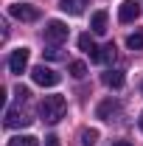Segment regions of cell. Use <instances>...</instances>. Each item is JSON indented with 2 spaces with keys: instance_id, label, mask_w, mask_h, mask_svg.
I'll use <instances>...</instances> for the list:
<instances>
[{
  "instance_id": "1",
  "label": "cell",
  "mask_w": 143,
  "mask_h": 146,
  "mask_svg": "<svg viewBox=\"0 0 143 146\" xmlns=\"http://www.w3.org/2000/svg\"><path fill=\"white\" fill-rule=\"evenodd\" d=\"M65 110H68V101L65 96H45L39 101V118L45 124H59L65 118Z\"/></svg>"
},
{
  "instance_id": "2",
  "label": "cell",
  "mask_w": 143,
  "mask_h": 146,
  "mask_svg": "<svg viewBox=\"0 0 143 146\" xmlns=\"http://www.w3.org/2000/svg\"><path fill=\"white\" fill-rule=\"evenodd\" d=\"M31 79H34L36 84H42V87H56L59 84V73L54 70V68H45V65H36L34 70H31Z\"/></svg>"
},
{
  "instance_id": "3",
  "label": "cell",
  "mask_w": 143,
  "mask_h": 146,
  "mask_svg": "<svg viewBox=\"0 0 143 146\" xmlns=\"http://www.w3.org/2000/svg\"><path fill=\"white\" fill-rule=\"evenodd\" d=\"M65 39H68V25H65L62 20H51V23L45 25V42L59 45V42H65Z\"/></svg>"
},
{
  "instance_id": "4",
  "label": "cell",
  "mask_w": 143,
  "mask_h": 146,
  "mask_svg": "<svg viewBox=\"0 0 143 146\" xmlns=\"http://www.w3.org/2000/svg\"><path fill=\"white\" fill-rule=\"evenodd\" d=\"M9 14L14 20H23V23H34V20L39 17V9L28 6V3H11V6H9Z\"/></svg>"
},
{
  "instance_id": "5",
  "label": "cell",
  "mask_w": 143,
  "mask_h": 146,
  "mask_svg": "<svg viewBox=\"0 0 143 146\" xmlns=\"http://www.w3.org/2000/svg\"><path fill=\"white\" fill-rule=\"evenodd\" d=\"M9 129H17V127H28L31 124V118L23 112V107H9L6 110V121H3Z\"/></svg>"
},
{
  "instance_id": "6",
  "label": "cell",
  "mask_w": 143,
  "mask_h": 146,
  "mask_svg": "<svg viewBox=\"0 0 143 146\" xmlns=\"http://www.w3.org/2000/svg\"><path fill=\"white\" fill-rule=\"evenodd\" d=\"M28 56H31L28 48H17V51H11V56H9V70H11V73H23L25 68H28Z\"/></svg>"
},
{
  "instance_id": "7",
  "label": "cell",
  "mask_w": 143,
  "mask_h": 146,
  "mask_svg": "<svg viewBox=\"0 0 143 146\" xmlns=\"http://www.w3.org/2000/svg\"><path fill=\"white\" fill-rule=\"evenodd\" d=\"M138 17H140L138 0H124V3L118 6V20H121V23H135Z\"/></svg>"
},
{
  "instance_id": "8",
  "label": "cell",
  "mask_w": 143,
  "mask_h": 146,
  "mask_svg": "<svg viewBox=\"0 0 143 146\" xmlns=\"http://www.w3.org/2000/svg\"><path fill=\"white\" fill-rule=\"evenodd\" d=\"M95 115H98L101 121H112V118H118V115H121V104H118L115 98H107V101H101V104H98Z\"/></svg>"
},
{
  "instance_id": "9",
  "label": "cell",
  "mask_w": 143,
  "mask_h": 146,
  "mask_svg": "<svg viewBox=\"0 0 143 146\" xmlns=\"http://www.w3.org/2000/svg\"><path fill=\"white\" fill-rule=\"evenodd\" d=\"M101 82L107 84V87H124V82H126V76L121 70H107V73H101Z\"/></svg>"
},
{
  "instance_id": "10",
  "label": "cell",
  "mask_w": 143,
  "mask_h": 146,
  "mask_svg": "<svg viewBox=\"0 0 143 146\" xmlns=\"http://www.w3.org/2000/svg\"><path fill=\"white\" fill-rule=\"evenodd\" d=\"M84 6H87V0H59V9L65 11V14H81L84 11Z\"/></svg>"
},
{
  "instance_id": "11",
  "label": "cell",
  "mask_w": 143,
  "mask_h": 146,
  "mask_svg": "<svg viewBox=\"0 0 143 146\" xmlns=\"http://www.w3.org/2000/svg\"><path fill=\"white\" fill-rule=\"evenodd\" d=\"M90 28L93 34H107V11H95L90 17Z\"/></svg>"
},
{
  "instance_id": "12",
  "label": "cell",
  "mask_w": 143,
  "mask_h": 146,
  "mask_svg": "<svg viewBox=\"0 0 143 146\" xmlns=\"http://www.w3.org/2000/svg\"><path fill=\"white\" fill-rule=\"evenodd\" d=\"M112 59H115V45H112V42L104 45V48H98L95 56H93V62H98V65H107V62H112Z\"/></svg>"
},
{
  "instance_id": "13",
  "label": "cell",
  "mask_w": 143,
  "mask_h": 146,
  "mask_svg": "<svg viewBox=\"0 0 143 146\" xmlns=\"http://www.w3.org/2000/svg\"><path fill=\"white\" fill-rule=\"evenodd\" d=\"M79 48H81L84 54H90V59H93V56H95V51H98V48H95V42H93V36H90V34H81V36H79Z\"/></svg>"
},
{
  "instance_id": "14",
  "label": "cell",
  "mask_w": 143,
  "mask_h": 146,
  "mask_svg": "<svg viewBox=\"0 0 143 146\" xmlns=\"http://www.w3.org/2000/svg\"><path fill=\"white\" fill-rule=\"evenodd\" d=\"M9 146H39V141H36L34 135H14L9 141Z\"/></svg>"
},
{
  "instance_id": "15",
  "label": "cell",
  "mask_w": 143,
  "mask_h": 146,
  "mask_svg": "<svg viewBox=\"0 0 143 146\" xmlns=\"http://www.w3.org/2000/svg\"><path fill=\"white\" fill-rule=\"evenodd\" d=\"M79 141H81V146H95V141H98V132H95V129H81Z\"/></svg>"
},
{
  "instance_id": "16",
  "label": "cell",
  "mask_w": 143,
  "mask_h": 146,
  "mask_svg": "<svg viewBox=\"0 0 143 146\" xmlns=\"http://www.w3.org/2000/svg\"><path fill=\"white\" fill-rule=\"evenodd\" d=\"M70 76L73 79H84L87 76V65L84 62H70Z\"/></svg>"
},
{
  "instance_id": "17",
  "label": "cell",
  "mask_w": 143,
  "mask_h": 146,
  "mask_svg": "<svg viewBox=\"0 0 143 146\" xmlns=\"http://www.w3.org/2000/svg\"><path fill=\"white\" fill-rule=\"evenodd\" d=\"M126 45H129L132 51H140L143 48V34H132L129 39H126Z\"/></svg>"
},
{
  "instance_id": "18",
  "label": "cell",
  "mask_w": 143,
  "mask_h": 146,
  "mask_svg": "<svg viewBox=\"0 0 143 146\" xmlns=\"http://www.w3.org/2000/svg\"><path fill=\"white\" fill-rule=\"evenodd\" d=\"M42 54H45V59H62V51H59V45H51V48H45Z\"/></svg>"
},
{
  "instance_id": "19",
  "label": "cell",
  "mask_w": 143,
  "mask_h": 146,
  "mask_svg": "<svg viewBox=\"0 0 143 146\" xmlns=\"http://www.w3.org/2000/svg\"><path fill=\"white\" fill-rule=\"evenodd\" d=\"M14 93H17V98H20V101H28V96H31V93H28V87H23V84H20Z\"/></svg>"
},
{
  "instance_id": "20",
  "label": "cell",
  "mask_w": 143,
  "mask_h": 146,
  "mask_svg": "<svg viewBox=\"0 0 143 146\" xmlns=\"http://www.w3.org/2000/svg\"><path fill=\"white\" fill-rule=\"evenodd\" d=\"M45 146H59V138H56V135H48V138H45Z\"/></svg>"
},
{
  "instance_id": "21",
  "label": "cell",
  "mask_w": 143,
  "mask_h": 146,
  "mask_svg": "<svg viewBox=\"0 0 143 146\" xmlns=\"http://www.w3.org/2000/svg\"><path fill=\"white\" fill-rule=\"evenodd\" d=\"M112 146H132V143H129V141H115Z\"/></svg>"
},
{
  "instance_id": "22",
  "label": "cell",
  "mask_w": 143,
  "mask_h": 146,
  "mask_svg": "<svg viewBox=\"0 0 143 146\" xmlns=\"http://www.w3.org/2000/svg\"><path fill=\"white\" fill-rule=\"evenodd\" d=\"M138 124H140V129H143V112H140V118H138Z\"/></svg>"
}]
</instances>
